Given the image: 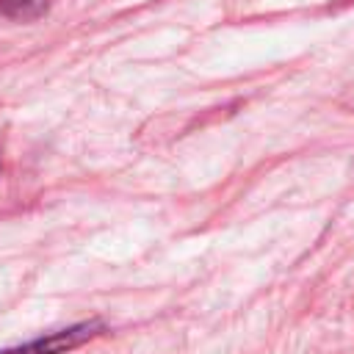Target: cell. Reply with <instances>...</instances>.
Segmentation results:
<instances>
[{
    "instance_id": "6da1fadb",
    "label": "cell",
    "mask_w": 354,
    "mask_h": 354,
    "mask_svg": "<svg viewBox=\"0 0 354 354\" xmlns=\"http://www.w3.org/2000/svg\"><path fill=\"white\" fill-rule=\"evenodd\" d=\"M100 332H105V324L91 318V321H80V324L58 329V332H47V335H41L36 340H28L22 346L3 348L0 354H66V351L83 346L86 340L97 337Z\"/></svg>"
},
{
    "instance_id": "7a4b0ae2",
    "label": "cell",
    "mask_w": 354,
    "mask_h": 354,
    "mask_svg": "<svg viewBox=\"0 0 354 354\" xmlns=\"http://www.w3.org/2000/svg\"><path fill=\"white\" fill-rule=\"evenodd\" d=\"M47 11V0H0V14L11 19H36Z\"/></svg>"
}]
</instances>
